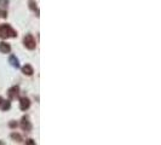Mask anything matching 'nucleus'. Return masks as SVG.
Masks as SVG:
<instances>
[{"label":"nucleus","instance_id":"obj_7","mask_svg":"<svg viewBox=\"0 0 161 145\" xmlns=\"http://www.w3.org/2000/svg\"><path fill=\"white\" fill-rule=\"evenodd\" d=\"M22 71H23V74H26V75H28V76L33 75V72H34L33 67H32V65H29V64H26V65L22 68Z\"/></svg>","mask_w":161,"mask_h":145},{"label":"nucleus","instance_id":"obj_6","mask_svg":"<svg viewBox=\"0 0 161 145\" xmlns=\"http://www.w3.org/2000/svg\"><path fill=\"white\" fill-rule=\"evenodd\" d=\"M9 63L13 67V68H20V61H18V58H17L16 56H10V58H9Z\"/></svg>","mask_w":161,"mask_h":145},{"label":"nucleus","instance_id":"obj_4","mask_svg":"<svg viewBox=\"0 0 161 145\" xmlns=\"http://www.w3.org/2000/svg\"><path fill=\"white\" fill-rule=\"evenodd\" d=\"M18 92H20V87L18 86H13V87H11L10 89H9V97H10V99H13V98H16L17 96H18Z\"/></svg>","mask_w":161,"mask_h":145},{"label":"nucleus","instance_id":"obj_16","mask_svg":"<svg viewBox=\"0 0 161 145\" xmlns=\"http://www.w3.org/2000/svg\"><path fill=\"white\" fill-rule=\"evenodd\" d=\"M3 102H4V99H3L1 97H0V106H1V104H3Z\"/></svg>","mask_w":161,"mask_h":145},{"label":"nucleus","instance_id":"obj_14","mask_svg":"<svg viewBox=\"0 0 161 145\" xmlns=\"http://www.w3.org/2000/svg\"><path fill=\"white\" fill-rule=\"evenodd\" d=\"M27 145H35V143H34L33 139H28L27 140Z\"/></svg>","mask_w":161,"mask_h":145},{"label":"nucleus","instance_id":"obj_10","mask_svg":"<svg viewBox=\"0 0 161 145\" xmlns=\"http://www.w3.org/2000/svg\"><path fill=\"white\" fill-rule=\"evenodd\" d=\"M10 106H11V104H10V102L9 100H4L3 102V104H1V109H3V110H9V109H10Z\"/></svg>","mask_w":161,"mask_h":145},{"label":"nucleus","instance_id":"obj_11","mask_svg":"<svg viewBox=\"0 0 161 145\" xmlns=\"http://www.w3.org/2000/svg\"><path fill=\"white\" fill-rule=\"evenodd\" d=\"M11 138L15 139L16 141H22V137H21L18 133H12V134H11Z\"/></svg>","mask_w":161,"mask_h":145},{"label":"nucleus","instance_id":"obj_8","mask_svg":"<svg viewBox=\"0 0 161 145\" xmlns=\"http://www.w3.org/2000/svg\"><path fill=\"white\" fill-rule=\"evenodd\" d=\"M11 51V46L6 42H0V52L3 53H9Z\"/></svg>","mask_w":161,"mask_h":145},{"label":"nucleus","instance_id":"obj_5","mask_svg":"<svg viewBox=\"0 0 161 145\" xmlns=\"http://www.w3.org/2000/svg\"><path fill=\"white\" fill-rule=\"evenodd\" d=\"M29 106H30V100H29L28 98H26V97L21 98V100H20V108H21V110H27V109H29Z\"/></svg>","mask_w":161,"mask_h":145},{"label":"nucleus","instance_id":"obj_15","mask_svg":"<svg viewBox=\"0 0 161 145\" xmlns=\"http://www.w3.org/2000/svg\"><path fill=\"white\" fill-rule=\"evenodd\" d=\"M16 126H17L16 122H10V127H16Z\"/></svg>","mask_w":161,"mask_h":145},{"label":"nucleus","instance_id":"obj_3","mask_svg":"<svg viewBox=\"0 0 161 145\" xmlns=\"http://www.w3.org/2000/svg\"><path fill=\"white\" fill-rule=\"evenodd\" d=\"M21 127H22V130H23V131H27V132H29V131L32 130V123H30L28 116H23V117H22Z\"/></svg>","mask_w":161,"mask_h":145},{"label":"nucleus","instance_id":"obj_9","mask_svg":"<svg viewBox=\"0 0 161 145\" xmlns=\"http://www.w3.org/2000/svg\"><path fill=\"white\" fill-rule=\"evenodd\" d=\"M29 7L32 9V10H34V11H37V16H39V10H38V6H37V4H35L33 0H30L29 1Z\"/></svg>","mask_w":161,"mask_h":145},{"label":"nucleus","instance_id":"obj_1","mask_svg":"<svg viewBox=\"0 0 161 145\" xmlns=\"http://www.w3.org/2000/svg\"><path fill=\"white\" fill-rule=\"evenodd\" d=\"M16 36H17V33L11 26L9 24L0 26V38L7 39V38H16Z\"/></svg>","mask_w":161,"mask_h":145},{"label":"nucleus","instance_id":"obj_13","mask_svg":"<svg viewBox=\"0 0 161 145\" xmlns=\"http://www.w3.org/2000/svg\"><path fill=\"white\" fill-rule=\"evenodd\" d=\"M0 5H1L3 7L7 6L9 5V0H0Z\"/></svg>","mask_w":161,"mask_h":145},{"label":"nucleus","instance_id":"obj_2","mask_svg":"<svg viewBox=\"0 0 161 145\" xmlns=\"http://www.w3.org/2000/svg\"><path fill=\"white\" fill-rule=\"evenodd\" d=\"M23 44L28 50H34L37 47V42H35V39L32 34H27L23 38Z\"/></svg>","mask_w":161,"mask_h":145},{"label":"nucleus","instance_id":"obj_17","mask_svg":"<svg viewBox=\"0 0 161 145\" xmlns=\"http://www.w3.org/2000/svg\"><path fill=\"white\" fill-rule=\"evenodd\" d=\"M0 145H5V143H4V141H1V140H0Z\"/></svg>","mask_w":161,"mask_h":145},{"label":"nucleus","instance_id":"obj_12","mask_svg":"<svg viewBox=\"0 0 161 145\" xmlns=\"http://www.w3.org/2000/svg\"><path fill=\"white\" fill-rule=\"evenodd\" d=\"M6 17H7V12L5 10L0 9V18H6Z\"/></svg>","mask_w":161,"mask_h":145}]
</instances>
